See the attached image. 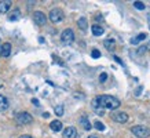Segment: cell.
Here are the masks:
<instances>
[{
	"label": "cell",
	"instance_id": "cell-25",
	"mask_svg": "<svg viewBox=\"0 0 150 138\" xmlns=\"http://www.w3.org/2000/svg\"><path fill=\"white\" fill-rule=\"evenodd\" d=\"M32 104H33V105H36V106L40 105V104H39V100H37V98H33V100H32Z\"/></svg>",
	"mask_w": 150,
	"mask_h": 138
},
{
	"label": "cell",
	"instance_id": "cell-31",
	"mask_svg": "<svg viewBox=\"0 0 150 138\" xmlns=\"http://www.w3.org/2000/svg\"><path fill=\"white\" fill-rule=\"evenodd\" d=\"M88 138H99V137H96V135H90Z\"/></svg>",
	"mask_w": 150,
	"mask_h": 138
},
{
	"label": "cell",
	"instance_id": "cell-14",
	"mask_svg": "<svg viewBox=\"0 0 150 138\" xmlns=\"http://www.w3.org/2000/svg\"><path fill=\"white\" fill-rule=\"evenodd\" d=\"M19 15H21V11H19V9H14L13 11L10 13L8 19H10V21H17V19H19Z\"/></svg>",
	"mask_w": 150,
	"mask_h": 138
},
{
	"label": "cell",
	"instance_id": "cell-15",
	"mask_svg": "<svg viewBox=\"0 0 150 138\" xmlns=\"http://www.w3.org/2000/svg\"><path fill=\"white\" fill-rule=\"evenodd\" d=\"M91 31H92V35H95V36H100V35H103V28L99 26V25H92L91 28Z\"/></svg>",
	"mask_w": 150,
	"mask_h": 138
},
{
	"label": "cell",
	"instance_id": "cell-28",
	"mask_svg": "<svg viewBox=\"0 0 150 138\" xmlns=\"http://www.w3.org/2000/svg\"><path fill=\"white\" fill-rule=\"evenodd\" d=\"M19 138H32V137H30V135H28V134H25V135H21Z\"/></svg>",
	"mask_w": 150,
	"mask_h": 138
},
{
	"label": "cell",
	"instance_id": "cell-22",
	"mask_svg": "<svg viewBox=\"0 0 150 138\" xmlns=\"http://www.w3.org/2000/svg\"><path fill=\"white\" fill-rule=\"evenodd\" d=\"M91 55H92V58H99V57H100V51L99 50H92Z\"/></svg>",
	"mask_w": 150,
	"mask_h": 138
},
{
	"label": "cell",
	"instance_id": "cell-29",
	"mask_svg": "<svg viewBox=\"0 0 150 138\" xmlns=\"http://www.w3.org/2000/svg\"><path fill=\"white\" fill-rule=\"evenodd\" d=\"M39 41H40V43H44V39H43V37H39Z\"/></svg>",
	"mask_w": 150,
	"mask_h": 138
},
{
	"label": "cell",
	"instance_id": "cell-27",
	"mask_svg": "<svg viewBox=\"0 0 150 138\" xmlns=\"http://www.w3.org/2000/svg\"><path fill=\"white\" fill-rule=\"evenodd\" d=\"M48 116H50V113H48V112H44V113H43V117H48Z\"/></svg>",
	"mask_w": 150,
	"mask_h": 138
},
{
	"label": "cell",
	"instance_id": "cell-33",
	"mask_svg": "<svg viewBox=\"0 0 150 138\" xmlns=\"http://www.w3.org/2000/svg\"><path fill=\"white\" fill-rule=\"evenodd\" d=\"M0 88H1V84H0Z\"/></svg>",
	"mask_w": 150,
	"mask_h": 138
},
{
	"label": "cell",
	"instance_id": "cell-26",
	"mask_svg": "<svg viewBox=\"0 0 150 138\" xmlns=\"http://www.w3.org/2000/svg\"><path fill=\"white\" fill-rule=\"evenodd\" d=\"M114 60L117 61V62H118V64H120V65H123V62H121V60H120V58H118V57H114Z\"/></svg>",
	"mask_w": 150,
	"mask_h": 138
},
{
	"label": "cell",
	"instance_id": "cell-11",
	"mask_svg": "<svg viewBox=\"0 0 150 138\" xmlns=\"http://www.w3.org/2000/svg\"><path fill=\"white\" fill-rule=\"evenodd\" d=\"M1 57H8L10 53H11V44L10 43H4V44H1Z\"/></svg>",
	"mask_w": 150,
	"mask_h": 138
},
{
	"label": "cell",
	"instance_id": "cell-19",
	"mask_svg": "<svg viewBox=\"0 0 150 138\" xmlns=\"http://www.w3.org/2000/svg\"><path fill=\"white\" fill-rule=\"evenodd\" d=\"M103 44H105V47H106L108 50H112V48L114 47V40L113 39H108V40L103 41Z\"/></svg>",
	"mask_w": 150,
	"mask_h": 138
},
{
	"label": "cell",
	"instance_id": "cell-5",
	"mask_svg": "<svg viewBox=\"0 0 150 138\" xmlns=\"http://www.w3.org/2000/svg\"><path fill=\"white\" fill-rule=\"evenodd\" d=\"M61 40L64 41L65 44H70L74 40V32L72 29H65L62 32V35H61Z\"/></svg>",
	"mask_w": 150,
	"mask_h": 138
},
{
	"label": "cell",
	"instance_id": "cell-2",
	"mask_svg": "<svg viewBox=\"0 0 150 138\" xmlns=\"http://www.w3.org/2000/svg\"><path fill=\"white\" fill-rule=\"evenodd\" d=\"M132 134L138 138H149L150 137V129L146 126H134L131 129Z\"/></svg>",
	"mask_w": 150,
	"mask_h": 138
},
{
	"label": "cell",
	"instance_id": "cell-21",
	"mask_svg": "<svg viewBox=\"0 0 150 138\" xmlns=\"http://www.w3.org/2000/svg\"><path fill=\"white\" fill-rule=\"evenodd\" d=\"M94 126H95V129L99 130V131H103V130H105V124L100 123V122H95V123H94Z\"/></svg>",
	"mask_w": 150,
	"mask_h": 138
},
{
	"label": "cell",
	"instance_id": "cell-18",
	"mask_svg": "<svg viewBox=\"0 0 150 138\" xmlns=\"http://www.w3.org/2000/svg\"><path fill=\"white\" fill-rule=\"evenodd\" d=\"M54 112L57 116H64V105H57L54 108Z\"/></svg>",
	"mask_w": 150,
	"mask_h": 138
},
{
	"label": "cell",
	"instance_id": "cell-32",
	"mask_svg": "<svg viewBox=\"0 0 150 138\" xmlns=\"http://www.w3.org/2000/svg\"><path fill=\"white\" fill-rule=\"evenodd\" d=\"M0 48H1V47H0ZM0 55H1V51H0Z\"/></svg>",
	"mask_w": 150,
	"mask_h": 138
},
{
	"label": "cell",
	"instance_id": "cell-17",
	"mask_svg": "<svg viewBox=\"0 0 150 138\" xmlns=\"http://www.w3.org/2000/svg\"><path fill=\"white\" fill-rule=\"evenodd\" d=\"M77 25L79 28L81 29V31H86L87 26H88V22H87V18H84V17H81V18L77 21Z\"/></svg>",
	"mask_w": 150,
	"mask_h": 138
},
{
	"label": "cell",
	"instance_id": "cell-13",
	"mask_svg": "<svg viewBox=\"0 0 150 138\" xmlns=\"http://www.w3.org/2000/svg\"><path fill=\"white\" fill-rule=\"evenodd\" d=\"M8 100L6 98L4 95H0V112H4L7 108H8Z\"/></svg>",
	"mask_w": 150,
	"mask_h": 138
},
{
	"label": "cell",
	"instance_id": "cell-6",
	"mask_svg": "<svg viewBox=\"0 0 150 138\" xmlns=\"http://www.w3.org/2000/svg\"><path fill=\"white\" fill-rule=\"evenodd\" d=\"M33 18H35V23L39 25V26H43V25H46V22H47L46 14L41 13V11H36V13L33 14Z\"/></svg>",
	"mask_w": 150,
	"mask_h": 138
},
{
	"label": "cell",
	"instance_id": "cell-24",
	"mask_svg": "<svg viewBox=\"0 0 150 138\" xmlns=\"http://www.w3.org/2000/svg\"><path fill=\"white\" fill-rule=\"evenodd\" d=\"M146 50H149L146 46H142V47H139V50H138V54H142V53H145Z\"/></svg>",
	"mask_w": 150,
	"mask_h": 138
},
{
	"label": "cell",
	"instance_id": "cell-20",
	"mask_svg": "<svg viewBox=\"0 0 150 138\" xmlns=\"http://www.w3.org/2000/svg\"><path fill=\"white\" fill-rule=\"evenodd\" d=\"M134 7L138 10H145V3H142V1H134Z\"/></svg>",
	"mask_w": 150,
	"mask_h": 138
},
{
	"label": "cell",
	"instance_id": "cell-12",
	"mask_svg": "<svg viewBox=\"0 0 150 138\" xmlns=\"http://www.w3.org/2000/svg\"><path fill=\"white\" fill-rule=\"evenodd\" d=\"M50 129L52 130V131H55V133H58V131L62 130V123H61L59 120H54V122L50 123Z\"/></svg>",
	"mask_w": 150,
	"mask_h": 138
},
{
	"label": "cell",
	"instance_id": "cell-4",
	"mask_svg": "<svg viewBox=\"0 0 150 138\" xmlns=\"http://www.w3.org/2000/svg\"><path fill=\"white\" fill-rule=\"evenodd\" d=\"M48 17H50V21L52 23H58L64 19V11L61 9H52L48 14Z\"/></svg>",
	"mask_w": 150,
	"mask_h": 138
},
{
	"label": "cell",
	"instance_id": "cell-30",
	"mask_svg": "<svg viewBox=\"0 0 150 138\" xmlns=\"http://www.w3.org/2000/svg\"><path fill=\"white\" fill-rule=\"evenodd\" d=\"M147 22H149V28H150V14L147 15Z\"/></svg>",
	"mask_w": 150,
	"mask_h": 138
},
{
	"label": "cell",
	"instance_id": "cell-16",
	"mask_svg": "<svg viewBox=\"0 0 150 138\" xmlns=\"http://www.w3.org/2000/svg\"><path fill=\"white\" fill-rule=\"evenodd\" d=\"M146 37H147V35H146V33H139L137 37H132V39H131V44H138L141 40H145Z\"/></svg>",
	"mask_w": 150,
	"mask_h": 138
},
{
	"label": "cell",
	"instance_id": "cell-3",
	"mask_svg": "<svg viewBox=\"0 0 150 138\" xmlns=\"http://www.w3.org/2000/svg\"><path fill=\"white\" fill-rule=\"evenodd\" d=\"M33 122V117L30 113H28V112H19L18 115H17V123L19 126H25V124H30Z\"/></svg>",
	"mask_w": 150,
	"mask_h": 138
},
{
	"label": "cell",
	"instance_id": "cell-23",
	"mask_svg": "<svg viewBox=\"0 0 150 138\" xmlns=\"http://www.w3.org/2000/svg\"><path fill=\"white\" fill-rule=\"evenodd\" d=\"M106 79H108V75H106V73H100V76H99V82L100 83H103Z\"/></svg>",
	"mask_w": 150,
	"mask_h": 138
},
{
	"label": "cell",
	"instance_id": "cell-1",
	"mask_svg": "<svg viewBox=\"0 0 150 138\" xmlns=\"http://www.w3.org/2000/svg\"><path fill=\"white\" fill-rule=\"evenodd\" d=\"M96 100L99 102L100 108H106V109H117L120 106V101H118L116 97L112 95H100L96 97Z\"/></svg>",
	"mask_w": 150,
	"mask_h": 138
},
{
	"label": "cell",
	"instance_id": "cell-8",
	"mask_svg": "<svg viewBox=\"0 0 150 138\" xmlns=\"http://www.w3.org/2000/svg\"><path fill=\"white\" fill-rule=\"evenodd\" d=\"M77 135V131L74 127H68V129L64 130V134H62V137L64 138H76Z\"/></svg>",
	"mask_w": 150,
	"mask_h": 138
},
{
	"label": "cell",
	"instance_id": "cell-7",
	"mask_svg": "<svg viewBox=\"0 0 150 138\" xmlns=\"http://www.w3.org/2000/svg\"><path fill=\"white\" fill-rule=\"evenodd\" d=\"M112 119L117 123H125L128 120V115L125 112H114V113H112Z\"/></svg>",
	"mask_w": 150,
	"mask_h": 138
},
{
	"label": "cell",
	"instance_id": "cell-10",
	"mask_svg": "<svg viewBox=\"0 0 150 138\" xmlns=\"http://www.w3.org/2000/svg\"><path fill=\"white\" fill-rule=\"evenodd\" d=\"M10 7H11V1H10V0H3V1H0V14H6L8 11Z\"/></svg>",
	"mask_w": 150,
	"mask_h": 138
},
{
	"label": "cell",
	"instance_id": "cell-9",
	"mask_svg": "<svg viewBox=\"0 0 150 138\" xmlns=\"http://www.w3.org/2000/svg\"><path fill=\"white\" fill-rule=\"evenodd\" d=\"M79 123L81 124L84 130H91L92 129V126H91V123H90V120H88V117H87V116H81V117H80V120H79Z\"/></svg>",
	"mask_w": 150,
	"mask_h": 138
}]
</instances>
